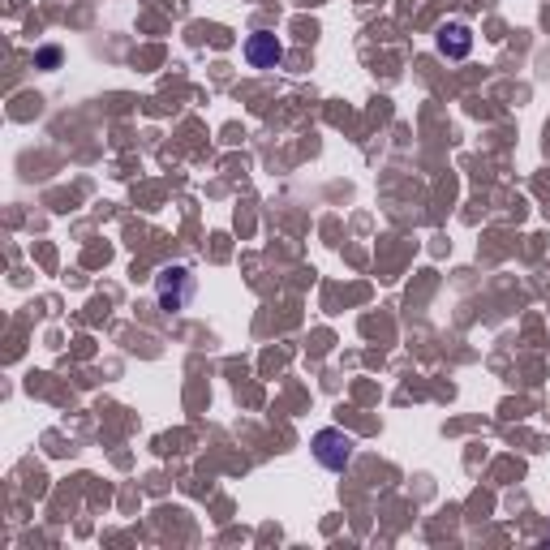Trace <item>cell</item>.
<instances>
[{
  "instance_id": "cell-4",
  "label": "cell",
  "mask_w": 550,
  "mask_h": 550,
  "mask_svg": "<svg viewBox=\"0 0 550 550\" xmlns=\"http://www.w3.org/2000/svg\"><path fill=\"white\" fill-rule=\"evenodd\" d=\"M434 43H439V52L447 56V61H465V56L473 52V31L465 22H447Z\"/></svg>"
},
{
  "instance_id": "cell-1",
  "label": "cell",
  "mask_w": 550,
  "mask_h": 550,
  "mask_svg": "<svg viewBox=\"0 0 550 550\" xmlns=\"http://www.w3.org/2000/svg\"><path fill=\"white\" fill-rule=\"evenodd\" d=\"M194 293H198V280L185 267H164L155 275V301L164 314H181L194 301Z\"/></svg>"
},
{
  "instance_id": "cell-5",
  "label": "cell",
  "mask_w": 550,
  "mask_h": 550,
  "mask_svg": "<svg viewBox=\"0 0 550 550\" xmlns=\"http://www.w3.org/2000/svg\"><path fill=\"white\" fill-rule=\"evenodd\" d=\"M56 61H61V52H56V48H43L39 52V65H56Z\"/></svg>"
},
{
  "instance_id": "cell-2",
  "label": "cell",
  "mask_w": 550,
  "mask_h": 550,
  "mask_svg": "<svg viewBox=\"0 0 550 550\" xmlns=\"http://www.w3.org/2000/svg\"><path fill=\"white\" fill-rule=\"evenodd\" d=\"M314 460L323 465L327 473H344L353 465V456H357V439L353 434H344L340 426H327V430H318L314 434Z\"/></svg>"
},
{
  "instance_id": "cell-3",
  "label": "cell",
  "mask_w": 550,
  "mask_h": 550,
  "mask_svg": "<svg viewBox=\"0 0 550 550\" xmlns=\"http://www.w3.org/2000/svg\"><path fill=\"white\" fill-rule=\"evenodd\" d=\"M245 61H250V69H275V65L284 61V43H280V35L254 31L250 39H245Z\"/></svg>"
}]
</instances>
